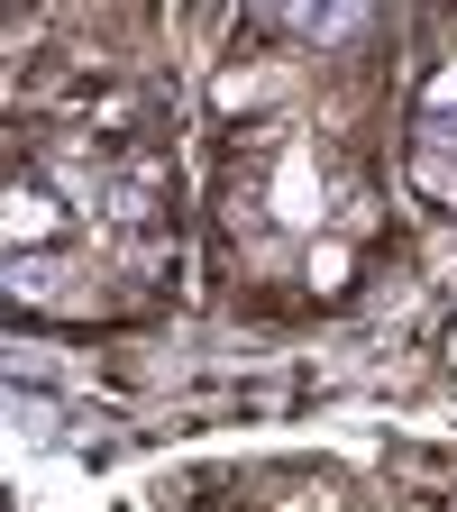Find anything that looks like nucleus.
I'll use <instances>...</instances> for the list:
<instances>
[{"mask_svg":"<svg viewBox=\"0 0 457 512\" xmlns=\"http://www.w3.org/2000/svg\"><path fill=\"white\" fill-rule=\"evenodd\" d=\"M247 28L256 37H311V46H330V37H357L366 10H256Z\"/></svg>","mask_w":457,"mask_h":512,"instance_id":"nucleus-4","label":"nucleus"},{"mask_svg":"<svg viewBox=\"0 0 457 512\" xmlns=\"http://www.w3.org/2000/svg\"><path fill=\"white\" fill-rule=\"evenodd\" d=\"M211 238L238 293L275 311L348 302L384 247V192L311 110H266L220 147Z\"/></svg>","mask_w":457,"mask_h":512,"instance_id":"nucleus-2","label":"nucleus"},{"mask_svg":"<svg viewBox=\"0 0 457 512\" xmlns=\"http://www.w3.org/2000/svg\"><path fill=\"white\" fill-rule=\"evenodd\" d=\"M174 183L110 138H19L0 174V284L37 320H128L174 275Z\"/></svg>","mask_w":457,"mask_h":512,"instance_id":"nucleus-1","label":"nucleus"},{"mask_svg":"<svg viewBox=\"0 0 457 512\" xmlns=\"http://www.w3.org/2000/svg\"><path fill=\"white\" fill-rule=\"evenodd\" d=\"M448 357H457V339H448Z\"/></svg>","mask_w":457,"mask_h":512,"instance_id":"nucleus-5","label":"nucleus"},{"mask_svg":"<svg viewBox=\"0 0 457 512\" xmlns=\"http://www.w3.org/2000/svg\"><path fill=\"white\" fill-rule=\"evenodd\" d=\"M403 174L430 211H457V37L421 64L412 110H403Z\"/></svg>","mask_w":457,"mask_h":512,"instance_id":"nucleus-3","label":"nucleus"}]
</instances>
